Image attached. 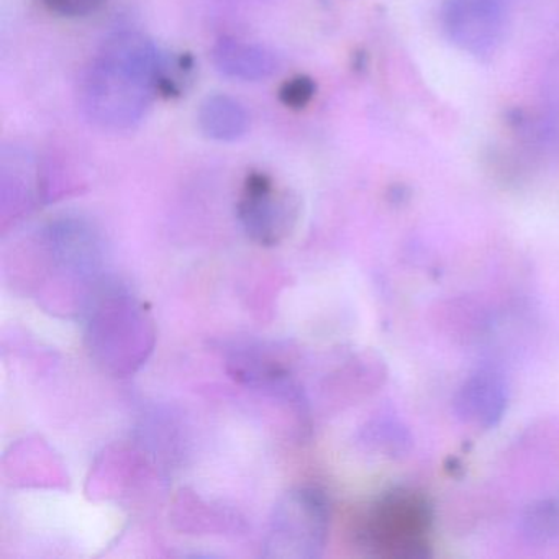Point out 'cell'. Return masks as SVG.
Masks as SVG:
<instances>
[{
	"label": "cell",
	"mask_w": 559,
	"mask_h": 559,
	"mask_svg": "<svg viewBox=\"0 0 559 559\" xmlns=\"http://www.w3.org/2000/svg\"><path fill=\"white\" fill-rule=\"evenodd\" d=\"M443 27L461 50L476 57L492 53L506 34L503 0H448Z\"/></svg>",
	"instance_id": "cell-5"
},
{
	"label": "cell",
	"mask_w": 559,
	"mask_h": 559,
	"mask_svg": "<svg viewBox=\"0 0 559 559\" xmlns=\"http://www.w3.org/2000/svg\"><path fill=\"white\" fill-rule=\"evenodd\" d=\"M245 234L261 247H276L289 237L299 218V202L266 173H250L237 202Z\"/></svg>",
	"instance_id": "cell-4"
},
{
	"label": "cell",
	"mask_w": 559,
	"mask_h": 559,
	"mask_svg": "<svg viewBox=\"0 0 559 559\" xmlns=\"http://www.w3.org/2000/svg\"><path fill=\"white\" fill-rule=\"evenodd\" d=\"M316 91V83L309 76H296L283 84L280 100L287 109L302 110L312 103Z\"/></svg>",
	"instance_id": "cell-10"
},
{
	"label": "cell",
	"mask_w": 559,
	"mask_h": 559,
	"mask_svg": "<svg viewBox=\"0 0 559 559\" xmlns=\"http://www.w3.org/2000/svg\"><path fill=\"white\" fill-rule=\"evenodd\" d=\"M51 14L64 19L87 17L99 11L107 0H40Z\"/></svg>",
	"instance_id": "cell-11"
},
{
	"label": "cell",
	"mask_w": 559,
	"mask_h": 559,
	"mask_svg": "<svg viewBox=\"0 0 559 559\" xmlns=\"http://www.w3.org/2000/svg\"><path fill=\"white\" fill-rule=\"evenodd\" d=\"M507 384L496 369L483 368L471 374L457 391L454 408L457 417L474 427L499 424L507 408Z\"/></svg>",
	"instance_id": "cell-6"
},
{
	"label": "cell",
	"mask_w": 559,
	"mask_h": 559,
	"mask_svg": "<svg viewBox=\"0 0 559 559\" xmlns=\"http://www.w3.org/2000/svg\"><path fill=\"white\" fill-rule=\"evenodd\" d=\"M198 126L202 135L212 142L235 143L250 130V116L235 97L212 94L199 107Z\"/></svg>",
	"instance_id": "cell-8"
},
{
	"label": "cell",
	"mask_w": 559,
	"mask_h": 559,
	"mask_svg": "<svg viewBox=\"0 0 559 559\" xmlns=\"http://www.w3.org/2000/svg\"><path fill=\"white\" fill-rule=\"evenodd\" d=\"M212 63L222 76L241 83L271 80L280 70V60L270 48L234 37L221 38L214 45Z\"/></svg>",
	"instance_id": "cell-7"
},
{
	"label": "cell",
	"mask_w": 559,
	"mask_h": 559,
	"mask_svg": "<svg viewBox=\"0 0 559 559\" xmlns=\"http://www.w3.org/2000/svg\"><path fill=\"white\" fill-rule=\"evenodd\" d=\"M192 58L175 57L142 32L122 31L104 41L80 80V106L94 126L126 132L143 122L156 96H179Z\"/></svg>",
	"instance_id": "cell-1"
},
{
	"label": "cell",
	"mask_w": 559,
	"mask_h": 559,
	"mask_svg": "<svg viewBox=\"0 0 559 559\" xmlns=\"http://www.w3.org/2000/svg\"><path fill=\"white\" fill-rule=\"evenodd\" d=\"M523 528L533 538H548L559 532V503L546 500L533 506L523 519Z\"/></svg>",
	"instance_id": "cell-9"
},
{
	"label": "cell",
	"mask_w": 559,
	"mask_h": 559,
	"mask_svg": "<svg viewBox=\"0 0 559 559\" xmlns=\"http://www.w3.org/2000/svg\"><path fill=\"white\" fill-rule=\"evenodd\" d=\"M329 503L312 487L290 492L274 512L267 536V555L283 558L319 556L329 535Z\"/></svg>",
	"instance_id": "cell-3"
},
{
	"label": "cell",
	"mask_w": 559,
	"mask_h": 559,
	"mask_svg": "<svg viewBox=\"0 0 559 559\" xmlns=\"http://www.w3.org/2000/svg\"><path fill=\"white\" fill-rule=\"evenodd\" d=\"M431 513L427 500L408 490L379 499L362 525L365 545L382 558L412 559L428 555Z\"/></svg>",
	"instance_id": "cell-2"
}]
</instances>
